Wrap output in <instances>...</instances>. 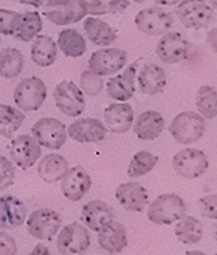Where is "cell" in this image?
Returning a JSON list of instances; mask_svg holds the SVG:
<instances>
[{"instance_id": "obj_1", "label": "cell", "mask_w": 217, "mask_h": 255, "mask_svg": "<svg viewBox=\"0 0 217 255\" xmlns=\"http://www.w3.org/2000/svg\"><path fill=\"white\" fill-rule=\"evenodd\" d=\"M186 214V205L180 195L174 193L161 194L151 202L147 218L156 225H171Z\"/></svg>"}, {"instance_id": "obj_2", "label": "cell", "mask_w": 217, "mask_h": 255, "mask_svg": "<svg viewBox=\"0 0 217 255\" xmlns=\"http://www.w3.org/2000/svg\"><path fill=\"white\" fill-rule=\"evenodd\" d=\"M181 24L187 29H206L215 20V10L206 0H181L174 9Z\"/></svg>"}, {"instance_id": "obj_3", "label": "cell", "mask_w": 217, "mask_h": 255, "mask_svg": "<svg viewBox=\"0 0 217 255\" xmlns=\"http://www.w3.org/2000/svg\"><path fill=\"white\" fill-rule=\"evenodd\" d=\"M169 133L178 143H195L206 133V121L197 112L184 111L173 119Z\"/></svg>"}, {"instance_id": "obj_4", "label": "cell", "mask_w": 217, "mask_h": 255, "mask_svg": "<svg viewBox=\"0 0 217 255\" xmlns=\"http://www.w3.org/2000/svg\"><path fill=\"white\" fill-rule=\"evenodd\" d=\"M43 14L52 24L64 26L74 24L87 16L85 0H47Z\"/></svg>"}, {"instance_id": "obj_5", "label": "cell", "mask_w": 217, "mask_h": 255, "mask_svg": "<svg viewBox=\"0 0 217 255\" xmlns=\"http://www.w3.org/2000/svg\"><path fill=\"white\" fill-rule=\"evenodd\" d=\"M47 98L46 84L39 77L23 78L13 91L16 106L25 112L38 111Z\"/></svg>"}, {"instance_id": "obj_6", "label": "cell", "mask_w": 217, "mask_h": 255, "mask_svg": "<svg viewBox=\"0 0 217 255\" xmlns=\"http://www.w3.org/2000/svg\"><path fill=\"white\" fill-rule=\"evenodd\" d=\"M56 107L69 118H78L86 108V98L80 86L72 81L64 80L56 85L54 90Z\"/></svg>"}, {"instance_id": "obj_7", "label": "cell", "mask_w": 217, "mask_h": 255, "mask_svg": "<svg viewBox=\"0 0 217 255\" xmlns=\"http://www.w3.org/2000/svg\"><path fill=\"white\" fill-rule=\"evenodd\" d=\"M208 165L207 155L198 148H184L172 159L174 172L186 180H195L203 176L207 172Z\"/></svg>"}, {"instance_id": "obj_8", "label": "cell", "mask_w": 217, "mask_h": 255, "mask_svg": "<svg viewBox=\"0 0 217 255\" xmlns=\"http://www.w3.org/2000/svg\"><path fill=\"white\" fill-rule=\"evenodd\" d=\"M31 134L39 146L59 150L67 142V127L57 119L42 118L33 125Z\"/></svg>"}, {"instance_id": "obj_9", "label": "cell", "mask_w": 217, "mask_h": 255, "mask_svg": "<svg viewBox=\"0 0 217 255\" xmlns=\"http://www.w3.org/2000/svg\"><path fill=\"white\" fill-rule=\"evenodd\" d=\"M90 244L89 231L80 223H70L64 227L57 237V250L61 255H85Z\"/></svg>"}, {"instance_id": "obj_10", "label": "cell", "mask_w": 217, "mask_h": 255, "mask_svg": "<svg viewBox=\"0 0 217 255\" xmlns=\"http://www.w3.org/2000/svg\"><path fill=\"white\" fill-rule=\"evenodd\" d=\"M60 215L52 208H38L27 218V232L37 240H52L61 228Z\"/></svg>"}, {"instance_id": "obj_11", "label": "cell", "mask_w": 217, "mask_h": 255, "mask_svg": "<svg viewBox=\"0 0 217 255\" xmlns=\"http://www.w3.org/2000/svg\"><path fill=\"white\" fill-rule=\"evenodd\" d=\"M135 26L140 33L160 37L171 30L173 16L160 7H150L139 10L134 18Z\"/></svg>"}, {"instance_id": "obj_12", "label": "cell", "mask_w": 217, "mask_h": 255, "mask_svg": "<svg viewBox=\"0 0 217 255\" xmlns=\"http://www.w3.org/2000/svg\"><path fill=\"white\" fill-rule=\"evenodd\" d=\"M190 50V42L177 31L163 34L156 44L157 57L165 64H177L186 60Z\"/></svg>"}, {"instance_id": "obj_13", "label": "cell", "mask_w": 217, "mask_h": 255, "mask_svg": "<svg viewBox=\"0 0 217 255\" xmlns=\"http://www.w3.org/2000/svg\"><path fill=\"white\" fill-rule=\"evenodd\" d=\"M127 54L121 48H101L89 59V69L98 76H112L126 65Z\"/></svg>"}, {"instance_id": "obj_14", "label": "cell", "mask_w": 217, "mask_h": 255, "mask_svg": "<svg viewBox=\"0 0 217 255\" xmlns=\"http://www.w3.org/2000/svg\"><path fill=\"white\" fill-rule=\"evenodd\" d=\"M42 155V148L34 137L21 134L9 143V156L14 165L21 169L31 168Z\"/></svg>"}, {"instance_id": "obj_15", "label": "cell", "mask_w": 217, "mask_h": 255, "mask_svg": "<svg viewBox=\"0 0 217 255\" xmlns=\"http://www.w3.org/2000/svg\"><path fill=\"white\" fill-rule=\"evenodd\" d=\"M107 128L94 118L77 119L68 127V135L80 143H99L107 137Z\"/></svg>"}, {"instance_id": "obj_16", "label": "cell", "mask_w": 217, "mask_h": 255, "mask_svg": "<svg viewBox=\"0 0 217 255\" xmlns=\"http://www.w3.org/2000/svg\"><path fill=\"white\" fill-rule=\"evenodd\" d=\"M91 185H93V181L86 169L80 165H76L73 168H69L67 175L61 180V193L69 201L77 202L81 201L90 191Z\"/></svg>"}, {"instance_id": "obj_17", "label": "cell", "mask_w": 217, "mask_h": 255, "mask_svg": "<svg viewBox=\"0 0 217 255\" xmlns=\"http://www.w3.org/2000/svg\"><path fill=\"white\" fill-rule=\"evenodd\" d=\"M104 123L107 130L114 134H124L129 131L134 123V110L130 104L112 103L104 110Z\"/></svg>"}, {"instance_id": "obj_18", "label": "cell", "mask_w": 217, "mask_h": 255, "mask_svg": "<svg viewBox=\"0 0 217 255\" xmlns=\"http://www.w3.org/2000/svg\"><path fill=\"white\" fill-rule=\"evenodd\" d=\"M137 64L133 63L126 68L124 73L110 77L107 82L108 97L117 102H126L135 94V77H137Z\"/></svg>"}, {"instance_id": "obj_19", "label": "cell", "mask_w": 217, "mask_h": 255, "mask_svg": "<svg viewBox=\"0 0 217 255\" xmlns=\"http://www.w3.org/2000/svg\"><path fill=\"white\" fill-rule=\"evenodd\" d=\"M114 197L126 211L142 212L148 205V193L139 182H125L114 191Z\"/></svg>"}, {"instance_id": "obj_20", "label": "cell", "mask_w": 217, "mask_h": 255, "mask_svg": "<svg viewBox=\"0 0 217 255\" xmlns=\"http://www.w3.org/2000/svg\"><path fill=\"white\" fill-rule=\"evenodd\" d=\"M27 216L26 206L13 195L0 197V228L13 229L25 223Z\"/></svg>"}, {"instance_id": "obj_21", "label": "cell", "mask_w": 217, "mask_h": 255, "mask_svg": "<svg viewBox=\"0 0 217 255\" xmlns=\"http://www.w3.org/2000/svg\"><path fill=\"white\" fill-rule=\"evenodd\" d=\"M81 216L87 228L98 233L104 225L113 220L114 212L112 206L103 201L95 199L84 205Z\"/></svg>"}, {"instance_id": "obj_22", "label": "cell", "mask_w": 217, "mask_h": 255, "mask_svg": "<svg viewBox=\"0 0 217 255\" xmlns=\"http://www.w3.org/2000/svg\"><path fill=\"white\" fill-rule=\"evenodd\" d=\"M98 242L109 254L121 253L127 246V232L118 222H109L98 232Z\"/></svg>"}, {"instance_id": "obj_23", "label": "cell", "mask_w": 217, "mask_h": 255, "mask_svg": "<svg viewBox=\"0 0 217 255\" xmlns=\"http://www.w3.org/2000/svg\"><path fill=\"white\" fill-rule=\"evenodd\" d=\"M137 78L140 91L151 97L163 93L167 86L165 71L155 63H148L143 65L139 73H137Z\"/></svg>"}, {"instance_id": "obj_24", "label": "cell", "mask_w": 217, "mask_h": 255, "mask_svg": "<svg viewBox=\"0 0 217 255\" xmlns=\"http://www.w3.org/2000/svg\"><path fill=\"white\" fill-rule=\"evenodd\" d=\"M133 130L139 139L154 141L163 133L165 128V119L157 111H144L134 123Z\"/></svg>"}, {"instance_id": "obj_25", "label": "cell", "mask_w": 217, "mask_h": 255, "mask_svg": "<svg viewBox=\"0 0 217 255\" xmlns=\"http://www.w3.org/2000/svg\"><path fill=\"white\" fill-rule=\"evenodd\" d=\"M84 30L87 34L89 40L93 42L95 46H101V47L114 43L118 38L114 27L97 17H87L84 22Z\"/></svg>"}, {"instance_id": "obj_26", "label": "cell", "mask_w": 217, "mask_h": 255, "mask_svg": "<svg viewBox=\"0 0 217 255\" xmlns=\"http://www.w3.org/2000/svg\"><path fill=\"white\" fill-rule=\"evenodd\" d=\"M69 164L67 159L59 154H48L40 159L38 164V175L47 184H56L67 175Z\"/></svg>"}, {"instance_id": "obj_27", "label": "cell", "mask_w": 217, "mask_h": 255, "mask_svg": "<svg viewBox=\"0 0 217 255\" xmlns=\"http://www.w3.org/2000/svg\"><path fill=\"white\" fill-rule=\"evenodd\" d=\"M42 29L43 21L40 18V14L38 12L27 10L23 13H18L12 35L21 42H31L42 31Z\"/></svg>"}, {"instance_id": "obj_28", "label": "cell", "mask_w": 217, "mask_h": 255, "mask_svg": "<svg viewBox=\"0 0 217 255\" xmlns=\"http://www.w3.org/2000/svg\"><path fill=\"white\" fill-rule=\"evenodd\" d=\"M57 59V44L48 35H39L31 43V60L42 68L51 67Z\"/></svg>"}, {"instance_id": "obj_29", "label": "cell", "mask_w": 217, "mask_h": 255, "mask_svg": "<svg viewBox=\"0 0 217 255\" xmlns=\"http://www.w3.org/2000/svg\"><path fill=\"white\" fill-rule=\"evenodd\" d=\"M176 237L185 245H195L203 239V224L194 216H182L174 228Z\"/></svg>"}, {"instance_id": "obj_30", "label": "cell", "mask_w": 217, "mask_h": 255, "mask_svg": "<svg viewBox=\"0 0 217 255\" xmlns=\"http://www.w3.org/2000/svg\"><path fill=\"white\" fill-rule=\"evenodd\" d=\"M25 67V57L20 50L14 47H7L0 50V77L16 78L20 76Z\"/></svg>"}, {"instance_id": "obj_31", "label": "cell", "mask_w": 217, "mask_h": 255, "mask_svg": "<svg viewBox=\"0 0 217 255\" xmlns=\"http://www.w3.org/2000/svg\"><path fill=\"white\" fill-rule=\"evenodd\" d=\"M57 47L68 57H81L87 50L84 35L74 29H64L59 33Z\"/></svg>"}, {"instance_id": "obj_32", "label": "cell", "mask_w": 217, "mask_h": 255, "mask_svg": "<svg viewBox=\"0 0 217 255\" xmlns=\"http://www.w3.org/2000/svg\"><path fill=\"white\" fill-rule=\"evenodd\" d=\"M25 121V115L18 108L0 103V135L12 138Z\"/></svg>"}, {"instance_id": "obj_33", "label": "cell", "mask_w": 217, "mask_h": 255, "mask_svg": "<svg viewBox=\"0 0 217 255\" xmlns=\"http://www.w3.org/2000/svg\"><path fill=\"white\" fill-rule=\"evenodd\" d=\"M195 106L202 118L215 119L217 115V93L216 89L210 85L199 88L195 97Z\"/></svg>"}, {"instance_id": "obj_34", "label": "cell", "mask_w": 217, "mask_h": 255, "mask_svg": "<svg viewBox=\"0 0 217 255\" xmlns=\"http://www.w3.org/2000/svg\"><path fill=\"white\" fill-rule=\"evenodd\" d=\"M157 161H159V158H157L156 155L152 154V152L146 151V150L138 151L133 156L130 163H129L127 176L131 178H135L148 175L156 167Z\"/></svg>"}, {"instance_id": "obj_35", "label": "cell", "mask_w": 217, "mask_h": 255, "mask_svg": "<svg viewBox=\"0 0 217 255\" xmlns=\"http://www.w3.org/2000/svg\"><path fill=\"white\" fill-rule=\"evenodd\" d=\"M104 88L103 77L98 76L90 69L82 72L80 78V89L89 97H97Z\"/></svg>"}, {"instance_id": "obj_36", "label": "cell", "mask_w": 217, "mask_h": 255, "mask_svg": "<svg viewBox=\"0 0 217 255\" xmlns=\"http://www.w3.org/2000/svg\"><path fill=\"white\" fill-rule=\"evenodd\" d=\"M16 168L12 160L0 155V191L7 190L14 184Z\"/></svg>"}, {"instance_id": "obj_37", "label": "cell", "mask_w": 217, "mask_h": 255, "mask_svg": "<svg viewBox=\"0 0 217 255\" xmlns=\"http://www.w3.org/2000/svg\"><path fill=\"white\" fill-rule=\"evenodd\" d=\"M17 17H18V12L16 10L0 8V34L12 35Z\"/></svg>"}, {"instance_id": "obj_38", "label": "cell", "mask_w": 217, "mask_h": 255, "mask_svg": "<svg viewBox=\"0 0 217 255\" xmlns=\"http://www.w3.org/2000/svg\"><path fill=\"white\" fill-rule=\"evenodd\" d=\"M199 206H201V212L204 218L216 220L217 219V195H216V193L207 195V197H203V198L199 201Z\"/></svg>"}, {"instance_id": "obj_39", "label": "cell", "mask_w": 217, "mask_h": 255, "mask_svg": "<svg viewBox=\"0 0 217 255\" xmlns=\"http://www.w3.org/2000/svg\"><path fill=\"white\" fill-rule=\"evenodd\" d=\"M17 244L14 239L5 232H0V255H16Z\"/></svg>"}, {"instance_id": "obj_40", "label": "cell", "mask_w": 217, "mask_h": 255, "mask_svg": "<svg viewBox=\"0 0 217 255\" xmlns=\"http://www.w3.org/2000/svg\"><path fill=\"white\" fill-rule=\"evenodd\" d=\"M130 1L129 0H109L106 4L107 8V14H121L129 8Z\"/></svg>"}, {"instance_id": "obj_41", "label": "cell", "mask_w": 217, "mask_h": 255, "mask_svg": "<svg viewBox=\"0 0 217 255\" xmlns=\"http://www.w3.org/2000/svg\"><path fill=\"white\" fill-rule=\"evenodd\" d=\"M87 5V14L91 16H103L107 14V8L103 0H85Z\"/></svg>"}, {"instance_id": "obj_42", "label": "cell", "mask_w": 217, "mask_h": 255, "mask_svg": "<svg viewBox=\"0 0 217 255\" xmlns=\"http://www.w3.org/2000/svg\"><path fill=\"white\" fill-rule=\"evenodd\" d=\"M29 255H52L50 253V250L43 245V244H38L35 245V248L31 250V253Z\"/></svg>"}, {"instance_id": "obj_43", "label": "cell", "mask_w": 217, "mask_h": 255, "mask_svg": "<svg viewBox=\"0 0 217 255\" xmlns=\"http://www.w3.org/2000/svg\"><path fill=\"white\" fill-rule=\"evenodd\" d=\"M46 0H20L21 4H25V5H31L34 8H40L44 4Z\"/></svg>"}, {"instance_id": "obj_44", "label": "cell", "mask_w": 217, "mask_h": 255, "mask_svg": "<svg viewBox=\"0 0 217 255\" xmlns=\"http://www.w3.org/2000/svg\"><path fill=\"white\" fill-rule=\"evenodd\" d=\"M156 4L159 5H167V7H171V5H176L181 1V0H155Z\"/></svg>"}, {"instance_id": "obj_45", "label": "cell", "mask_w": 217, "mask_h": 255, "mask_svg": "<svg viewBox=\"0 0 217 255\" xmlns=\"http://www.w3.org/2000/svg\"><path fill=\"white\" fill-rule=\"evenodd\" d=\"M185 255H207V254L203 252H199V250H191V252L185 253Z\"/></svg>"}, {"instance_id": "obj_46", "label": "cell", "mask_w": 217, "mask_h": 255, "mask_svg": "<svg viewBox=\"0 0 217 255\" xmlns=\"http://www.w3.org/2000/svg\"><path fill=\"white\" fill-rule=\"evenodd\" d=\"M208 3H210L211 5L214 7V9L217 7V0H208Z\"/></svg>"}, {"instance_id": "obj_47", "label": "cell", "mask_w": 217, "mask_h": 255, "mask_svg": "<svg viewBox=\"0 0 217 255\" xmlns=\"http://www.w3.org/2000/svg\"><path fill=\"white\" fill-rule=\"evenodd\" d=\"M135 3H144V1H147V0H133Z\"/></svg>"}, {"instance_id": "obj_48", "label": "cell", "mask_w": 217, "mask_h": 255, "mask_svg": "<svg viewBox=\"0 0 217 255\" xmlns=\"http://www.w3.org/2000/svg\"><path fill=\"white\" fill-rule=\"evenodd\" d=\"M0 44H1V38H0Z\"/></svg>"}]
</instances>
